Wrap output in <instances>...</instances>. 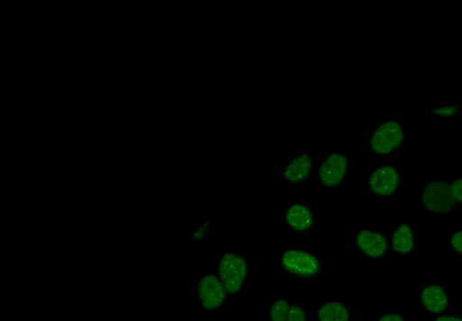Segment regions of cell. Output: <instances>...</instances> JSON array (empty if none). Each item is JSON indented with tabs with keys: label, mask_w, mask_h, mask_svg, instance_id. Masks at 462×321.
<instances>
[{
	"label": "cell",
	"mask_w": 462,
	"mask_h": 321,
	"mask_svg": "<svg viewBox=\"0 0 462 321\" xmlns=\"http://www.w3.org/2000/svg\"><path fill=\"white\" fill-rule=\"evenodd\" d=\"M446 248L462 259V227L450 229L446 235Z\"/></svg>",
	"instance_id": "2e32d148"
},
{
	"label": "cell",
	"mask_w": 462,
	"mask_h": 321,
	"mask_svg": "<svg viewBox=\"0 0 462 321\" xmlns=\"http://www.w3.org/2000/svg\"><path fill=\"white\" fill-rule=\"evenodd\" d=\"M209 223H205L199 228L196 229L192 234V240L195 241H203L207 238V233L208 229Z\"/></svg>",
	"instance_id": "44dd1931"
},
{
	"label": "cell",
	"mask_w": 462,
	"mask_h": 321,
	"mask_svg": "<svg viewBox=\"0 0 462 321\" xmlns=\"http://www.w3.org/2000/svg\"><path fill=\"white\" fill-rule=\"evenodd\" d=\"M457 268H458V271H459V274H460V281H461V284H462V261H460V262L457 264Z\"/></svg>",
	"instance_id": "603a6c76"
},
{
	"label": "cell",
	"mask_w": 462,
	"mask_h": 321,
	"mask_svg": "<svg viewBox=\"0 0 462 321\" xmlns=\"http://www.w3.org/2000/svg\"><path fill=\"white\" fill-rule=\"evenodd\" d=\"M310 313L308 308L299 303V302H291L289 309V313L287 316V319L285 321H310Z\"/></svg>",
	"instance_id": "e0dca14e"
},
{
	"label": "cell",
	"mask_w": 462,
	"mask_h": 321,
	"mask_svg": "<svg viewBox=\"0 0 462 321\" xmlns=\"http://www.w3.org/2000/svg\"><path fill=\"white\" fill-rule=\"evenodd\" d=\"M216 273L223 282L228 298L239 297L250 282V265L245 255L228 252L218 259Z\"/></svg>",
	"instance_id": "7a4b0ae2"
},
{
	"label": "cell",
	"mask_w": 462,
	"mask_h": 321,
	"mask_svg": "<svg viewBox=\"0 0 462 321\" xmlns=\"http://www.w3.org/2000/svg\"><path fill=\"white\" fill-rule=\"evenodd\" d=\"M404 185L402 170L393 163H382L372 169L367 179L370 194L378 199L397 197Z\"/></svg>",
	"instance_id": "5b68a950"
},
{
	"label": "cell",
	"mask_w": 462,
	"mask_h": 321,
	"mask_svg": "<svg viewBox=\"0 0 462 321\" xmlns=\"http://www.w3.org/2000/svg\"><path fill=\"white\" fill-rule=\"evenodd\" d=\"M314 318L317 321H350V311L343 303H322L315 310Z\"/></svg>",
	"instance_id": "4fadbf2b"
},
{
	"label": "cell",
	"mask_w": 462,
	"mask_h": 321,
	"mask_svg": "<svg viewBox=\"0 0 462 321\" xmlns=\"http://www.w3.org/2000/svg\"><path fill=\"white\" fill-rule=\"evenodd\" d=\"M225 321H249V319L245 316H237V317H233V318H230V319H227Z\"/></svg>",
	"instance_id": "7402d4cb"
},
{
	"label": "cell",
	"mask_w": 462,
	"mask_h": 321,
	"mask_svg": "<svg viewBox=\"0 0 462 321\" xmlns=\"http://www.w3.org/2000/svg\"><path fill=\"white\" fill-rule=\"evenodd\" d=\"M449 185L453 197L457 204H462V173L454 176Z\"/></svg>",
	"instance_id": "ac0fdd59"
},
{
	"label": "cell",
	"mask_w": 462,
	"mask_h": 321,
	"mask_svg": "<svg viewBox=\"0 0 462 321\" xmlns=\"http://www.w3.org/2000/svg\"><path fill=\"white\" fill-rule=\"evenodd\" d=\"M228 298L226 288L215 271H206L196 278L192 288L195 310L214 313L223 309Z\"/></svg>",
	"instance_id": "6da1fadb"
},
{
	"label": "cell",
	"mask_w": 462,
	"mask_h": 321,
	"mask_svg": "<svg viewBox=\"0 0 462 321\" xmlns=\"http://www.w3.org/2000/svg\"><path fill=\"white\" fill-rule=\"evenodd\" d=\"M355 252L367 263L383 262L389 252L390 235L381 229H356L351 235Z\"/></svg>",
	"instance_id": "8992f818"
},
{
	"label": "cell",
	"mask_w": 462,
	"mask_h": 321,
	"mask_svg": "<svg viewBox=\"0 0 462 321\" xmlns=\"http://www.w3.org/2000/svg\"><path fill=\"white\" fill-rule=\"evenodd\" d=\"M291 303L287 298H278L266 307L268 321H285L289 313Z\"/></svg>",
	"instance_id": "9a60e30c"
},
{
	"label": "cell",
	"mask_w": 462,
	"mask_h": 321,
	"mask_svg": "<svg viewBox=\"0 0 462 321\" xmlns=\"http://www.w3.org/2000/svg\"><path fill=\"white\" fill-rule=\"evenodd\" d=\"M313 168L310 155L302 154L291 161L285 169L284 179L292 184L305 181L311 175Z\"/></svg>",
	"instance_id": "7c38bea8"
},
{
	"label": "cell",
	"mask_w": 462,
	"mask_h": 321,
	"mask_svg": "<svg viewBox=\"0 0 462 321\" xmlns=\"http://www.w3.org/2000/svg\"><path fill=\"white\" fill-rule=\"evenodd\" d=\"M285 227L298 234H305L314 228L315 220L310 207L296 203L285 209L283 216Z\"/></svg>",
	"instance_id": "8fae6325"
},
{
	"label": "cell",
	"mask_w": 462,
	"mask_h": 321,
	"mask_svg": "<svg viewBox=\"0 0 462 321\" xmlns=\"http://www.w3.org/2000/svg\"><path fill=\"white\" fill-rule=\"evenodd\" d=\"M279 261L285 272L300 280H315L322 271L319 255L306 248H284L280 252Z\"/></svg>",
	"instance_id": "277c9868"
},
{
	"label": "cell",
	"mask_w": 462,
	"mask_h": 321,
	"mask_svg": "<svg viewBox=\"0 0 462 321\" xmlns=\"http://www.w3.org/2000/svg\"><path fill=\"white\" fill-rule=\"evenodd\" d=\"M347 159L344 154L333 153L322 162L319 170V181L324 188L339 185L347 173Z\"/></svg>",
	"instance_id": "30bf717a"
},
{
	"label": "cell",
	"mask_w": 462,
	"mask_h": 321,
	"mask_svg": "<svg viewBox=\"0 0 462 321\" xmlns=\"http://www.w3.org/2000/svg\"><path fill=\"white\" fill-rule=\"evenodd\" d=\"M408 135V128L404 123L397 121L383 123L370 136V150L377 156H393L400 153L402 147L407 145Z\"/></svg>",
	"instance_id": "52a82bcc"
},
{
	"label": "cell",
	"mask_w": 462,
	"mask_h": 321,
	"mask_svg": "<svg viewBox=\"0 0 462 321\" xmlns=\"http://www.w3.org/2000/svg\"><path fill=\"white\" fill-rule=\"evenodd\" d=\"M457 205L450 190L449 182L436 181L428 184L422 195V210L430 216H445Z\"/></svg>",
	"instance_id": "ba28073f"
},
{
	"label": "cell",
	"mask_w": 462,
	"mask_h": 321,
	"mask_svg": "<svg viewBox=\"0 0 462 321\" xmlns=\"http://www.w3.org/2000/svg\"><path fill=\"white\" fill-rule=\"evenodd\" d=\"M418 246L417 232L410 221L402 218L390 235L391 250L402 256L410 258Z\"/></svg>",
	"instance_id": "9c48e42d"
},
{
	"label": "cell",
	"mask_w": 462,
	"mask_h": 321,
	"mask_svg": "<svg viewBox=\"0 0 462 321\" xmlns=\"http://www.w3.org/2000/svg\"><path fill=\"white\" fill-rule=\"evenodd\" d=\"M374 321H411L404 313L391 312L378 315Z\"/></svg>",
	"instance_id": "d6986e66"
},
{
	"label": "cell",
	"mask_w": 462,
	"mask_h": 321,
	"mask_svg": "<svg viewBox=\"0 0 462 321\" xmlns=\"http://www.w3.org/2000/svg\"><path fill=\"white\" fill-rule=\"evenodd\" d=\"M434 321H462V313L448 312L434 316Z\"/></svg>",
	"instance_id": "ffe728a7"
},
{
	"label": "cell",
	"mask_w": 462,
	"mask_h": 321,
	"mask_svg": "<svg viewBox=\"0 0 462 321\" xmlns=\"http://www.w3.org/2000/svg\"><path fill=\"white\" fill-rule=\"evenodd\" d=\"M416 307L434 316L456 307V295L448 284L439 278H426L416 296Z\"/></svg>",
	"instance_id": "3957f363"
},
{
	"label": "cell",
	"mask_w": 462,
	"mask_h": 321,
	"mask_svg": "<svg viewBox=\"0 0 462 321\" xmlns=\"http://www.w3.org/2000/svg\"><path fill=\"white\" fill-rule=\"evenodd\" d=\"M460 105L455 98L441 97L433 105L430 114L434 119L445 120L457 118Z\"/></svg>",
	"instance_id": "5bb4252c"
}]
</instances>
